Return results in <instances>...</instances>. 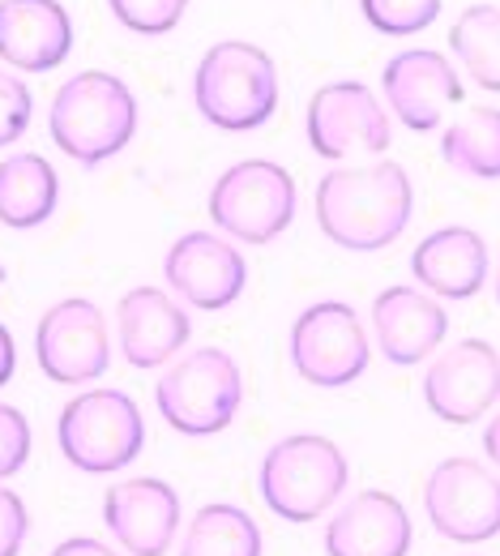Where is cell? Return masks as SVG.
Returning <instances> with one entry per match:
<instances>
[{
	"mask_svg": "<svg viewBox=\"0 0 500 556\" xmlns=\"http://www.w3.org/2000/svg\"><path fill=\"white\" fill-rule=\"evenodd\" d=\"M415 210V189L402 163L376 159L368 167H338L317 185V227L347 253L389 249Z\"/></svg>",
	"mask_w": 500,
	"mask_h": 556,
	"instance_id": "1",
	"label": "cell"
},
{
	"mask_svg": "<svg viewBox=\"0 0 500 556\" xmlns=\"http://www.w3.org/2000/svg\"><path fill=\"white\" fill-rule=\"evenodd\" d=\"M48 134L56 141V150L69 154L73 163L99 167L133 141L138 99L116 73H73L48 108Z\"/></svg>",
	"mask_w": 500,
	"mask_h": 556,
	"instance_id": "2",
	"label": "cell"
},
{
	"mask_svg": "<svg viewBox=\"0 0 500 556\" xmlns=\"http://www.w3.org/2000/svg\"><path fill=\"white\" fill-rule=\"evenodd\" d=\"M193 103L222 134H253L279 112V70L270 52L244 39L206 48L193 73Z\"/></svg>",
	"mask_w": 500,
	"mask_h": 556,
	"instance_id": "3",
	"label": "cell"
},
{
	"mask_svg": "<svg viewBox=\"0 0 500 556\" xmlns=\"http://www.w3.org/2000/svg\"><path fill=\"white\" fill-rule=\"evenodd\" d=\"M347 484H351V463L321 432H291L274 441L257 476L261 501L283 522H317L338 505Z\"/></svg>",
	"mask_w": 500,
	"mask_h": 556,
	"instance_id": "4",
	"label": "cell"
},
{
	"mask_svg": "<svg viewBox=\"0 0 500 556\" xmlns=\"http://www.w3.org/2000/svg\"><path fill=\"white\" fill-rule=\"evenodd\" d=\"M56 445L73 471L116 476L145 450L142 407L125 390H107V386L81 390L56 419Z\"/></svg>",
	"mask_w": 500,
	"mask_h": 556,
	"instance_id": "5",
	"label": "cell"
},
{
	"mask_svg": "<svg viewBox=\"0 0 500 556\" xmlns=\"http://www.w3.org/2000/svg\"><path fill=\"white\" fill-rule=\"evenodd\" d=\"M206 210L227 240L240 244H274L286 227L295 223L299 189L295 176L274 159H240L231 163L215 185Z\"/></svg>",
	"mask_w": 500,
	"mask_h": 556,
	"instance_id": "6",
	"label": "cell"
},
{
	"mask_svg": "<svg viewBox=\"0 0 500 556\" xmlns=\"http://www.w3.org/2000/svg\"><path fill=\"white\" fill-rule=\"evenodd\" d=\"M244 403L240 364L222 348H197L176 359L154 386V407L180 437H215Z\"/></svg>",
	"mask_w": 500,
	"mask_h": 556,
	"instance_id": "7",
	"label": "cell"
},
{
	"mask_svg": "<svg viewBox=\"0 0 500 556\" xmlns=\"http://www.w3.org/2000/svg\"><path fill=\"white\" fill-rule=\"evenodd\" d=\"M372 359L368 330L343 300L308 304L291 326V368L317 390H343L363 377Z\"/></svg>",
	"mask_w": 500,
	"mask_h": 556,
	"instance_id": "8",
	"label": "cell"
},
{
	"mask_svg": "<svg viewBox=\"0 0 500 556\" xmlns=\"http://www.w3.org/2000/svg\"><path fill=\"white\" fill-rule=\"evenodd\" d=\"M424 514L449 544H488L500 535V476L479 458H445L424 484Z\"/></svg>",
	"mask_w": 500,
	"mask_h": 556,
	"instance_id": "9",
	"label": "cell"
},
{
	"mask_svg": "<svg viewBox=\"0 0 500 556\" xmlns=\"http://www.w3.org/2000/svg\"><path fill=\"white\" fill-rule=\"evenodd\" d=\"M35 359L56 386H86L112 368L107 317L94 300H56L35 326Z\"/></svg>",
	"mask_w": 500,
	"mask_h": 556,
	"instance_id": "10",
	"label": "cell"
},
{
	"mask_svg": "<svg viewBox=\"0 0 500 556\" xmlns=\"http://www.w3.org/2000/svg\"><path fill=\"white\" fill-rule=\"evenodd\" d=\"M308 146L321 159L347 154H385L394 129L389 112L363 81H330L308 99Z\"/></svg>",
	"mask_w": 500,
	"mask_h": 556,
	"instance_id": "11",
	"label": "cell"
},
{
	"mask_svg": "<svg viewBox=\"0 0 500 556\" xmlns=\"http://www.w3.org/2000/svg\"><path fill=\"white\" fill-rule=\"evenodd\" d=\"M163 278L189 308L222 313L244 295L248 266L222 231H184L163 257Z\"/></svg>",
	"mask_w": 500,
	"mask_h": 556,
	"instance_id": "12",
	"label": "cell"
},
{
	"mask_svg": "<svg viewBox=\"0 0 500 556\" xmlns=\"http://www.w3.org/2000/svg\"><path fill=\"white\" fill-rule=\"evenodd\" d=\"M424 403L445 424H475L500 403V355L484 339H458L424 372Z\"/></svg>",
	"mask_w": 500,
	"mask_h": 556,
	"instance_id": "13",
	"label": "cell"
},
{
	"mask_svg": "<svg viewBox=\"0 0 500 556\" xmlns=\"http://www.w3.org/2000/svg\"><path fill=\"white\" fill-rule=\"evenodd\" d=\"M381 90L389 112L415 134L436 129L440 116L453 103H462V77L453 70V61L432 48H407L389 56V65L381 70Z\"/></svg>",
	"mask_w": 500,
	"mask_h": 556,
	"instance_id": "14",
	"label": "cell"
},
{
	"mask_svg": "<svg viewBox=\"0 0 500 556\" xmlns=\"http://www.w3.org/2000/svg\"><path fill=\"white\" fill-rule=\"evenodd\" d=\"M103 527L133 556H167L180 535V496L167 480H125L103 492Z\"/></svg>",
	"mask_w": 500,
	"mask_h": 556,
	"instance_id": "15",
	"label": "cell"
},
{
	"mask_svg": "<svg viewBox=\"0 0 500 556\" xmlns=\"http://www.w3.org/2000/svg\"><path fill=\"white\" fill-rule=\"evenodd\" d=\"M445 334H449V313L436 304V295H428L424 287L398 282V287H385L372 300L376 351L398 368L424 364L432 351L445 343Z\"/></svg>",
	"mask_w": 500,
	"mask_h": 556,
	"instance_id": "16",
	"label": "cell"
},
{
	"mask_svg": "<svg viewBox=\"0 0 500 556\" xmlns=\"http://www.w3.org/2000/svg\"><path fill=\"white\" fill-rule=\"evenodd\" d=\"M193 334V321L176 295L163 287H133L116 304V339L120 355L133 368H163L176 359Z\"/></svg>",
	"mask_w": 500,
	"mask_h": 556,
	"instance_id": "17",
	"label": "cell"
},
{
	"mask_svg": "<svg viewBox=\"0 0 500 556\" xmlns=\"http://www.w3.org/2000/svg\"><path fill=\"white\" fill-rule=\"evenodd\" d=\"M415 540L411 514L394 492L363 488L325 527V556H407Z\"/></svg>",
	"mask_w": 500,
	"mask_h": 556,
	"instance_id": "18",
	"label": "cell"
},
{
	"mask_svg": "<svg viewBox=\"0 0 500 556\" xmlns=\"http://www.w3.org/2000/svg\"><path fill=\"white\" fill-rule=\"evenodd\" d=\"M73 52V17L61 0H0V61L17 73H48Z\"/></svg>",
	"mask_w": 500,
	"mask_h": 556,
	"instance_id": "19",
	"label": "cell"
},
{
	"mask_svg": "<svg viewBox=\"0 0 500 556\" xmlns=\"http://www.w3.org/2000/svg\"><path fill=\"white\" fill-rule=\"evenodd\" d=\"M488 244L475 227H436L411 253V275L420 287L440 300H471L488 282Z\"/></svg>",
	"mask_w": 500,
	"mask_h": 556,
	"instance_id": "20",
	"label": "cell"
},
{
	"mask_svg": "<svg viewBox=\"0 0 500 556\" xmlns=\"http://www.w3.org/2000/svg\"><path fill=\"white\" fill-rule=\"evenodd\" d=\"M56 202H61V176L43 154L17 150L0 159V227L35 231L56 214Z\"/></svg>",
	"mask_w": 500,
	"mask_h": 556,
	"instance_id": "21",
	"label": "cell"
},
{
	"mask_svg": "<svg viewBox=\"0 0 500 556\" xmlns=\"http://www.w3.org/2000/svg\"><path fill=\"white\" fill-rule=\"evenodd\" d=\"M180 556H261V527L231 501L202 505L180 540Z\"/></svg>",
	"mask_w": 500,
	"mask_h": 556,
	"instance_id": "22",
	"label": "cell"
},
{
	"mask_svg": "<svg viewBox=\"0 0 500 556\" xmlns=\"http://www.w3.org/2000/svg\"><path fill=\"white\" fill-rule=\"evenodd\" d=\"M440 159L471 180H500V108H471L440 134Z\"/></svg>",
	"mask_w": 500,
	"mask_h": 556,
	"instance_id": "23",
	"label": "cell"
},
{
	"mask_svg": "<svg viewBox=\"0 0 500 556\" xmlns=\"http://www.w3.org/2000/svg\"><path fill=\"white\" fill-rule=\"evenodd\" d=\"M449 52L458 56L462 73L479 90L500 94V9L497 4H471L449 26Z\"/></svg>",
	"mask_w": 500,
	"mask_h": 556,
	"instance_id": "24",
	"label": "cell"
},
{
	"mask_svg": "<svg viewBox=\"0 0 500 556\" xmlns=\"http://www.w3.org/2000/svg\"><path fill=\"white\" fill-rule=\"evenodd\" d=\"M359 13L372 30L389 39H407V35L428 30L440 17V0H359Z\"/></svg>",
	"mask_w": 500,
	"mask_h": 556,
	"instance_id": "25",
	"label": "cell"
},
{
	"mask_svg": "<svg viewBox=\"0 0 500 556\" xmlns=\"http://www.w3.org/2000/svg\"><path fill=\"white\" fill-rule=\"evenodd\" d=\"M112 17L145 39H158V35H171L189 9V0H107Z\"/></svg>",
	"mask_w": 500,
	"mask_h": 556,
	"instance_id": "26",
	"label": "cell"
},
{
	"mask_svg": "<svg viewBox=\"0 0 500 556\" xmlns=\"http://www.w3.org/2000/svg\"><path fill=\"white\" fill-rule=\"evenodd\" d=\"M30 112H35L30 86H26L17 73L0 70V150L26 138V129H30Z\"/></svg>",
	"mask_w": 500,
	"mask_h": 556,
	"instance_id": "27",
	"label": "cell"
},
{
	"mask_svg": "<svg viewBox=\"0 0 500 556\" xmlns=\"http://www.w3.org/2000/svg\"><path fill=\"white\" fill-rule=\"evenodd\" d=\"M30 463V419L13 403H0V480H13Z\"/></svg>",
	"mask_w": 500,
	"mask_h": 556,
	"instance_id": "28",
	"label": "cell"
},
{
	"mask_svg": "<svg viewBox=\"0 0 500 556\" xmlns=\"http://www.w3.org/2000/svg\"><path fill=\"white\" fill-rule=\"evenodd\" d=\"M30 535V509L13 488L0 484V556H17Z\"/></svg>",
	"mask_w": 500,
	"mask_h": 556,
	"instance_id": "29",
	"label": "cell"
},
{
	"mask_svg": "<svg viewBox=\"0 0 500 556\" xmlns=\"http://www.w3.org/2000/svg\"><path fill=\"white\" fill-rule=\"evenodd\" d=\"M48 556H120V553L112 544L94 540V535H69V540H61Z\"/></svg>",
	"mask_w": 500,
	"mask_h": 556,
	"instance_id": "30",
	"label": "cell"
},
{
	"mask_svg": "<svg viewBox=\"0 0 500 556\" xmlns=\"http://www.w3.org/2000/svg\"><path fill=\"white\" fill-rule=\"evenodd\" d=\"M13 372H17V343H13L9 326L0 321V390L13 381Z\"/></svg>",
	"mask_w": 500,
	"mask_h": 556,
	"instance_id": "31",
	"label": "cell"
},
{
	"mask_svg": "<svg viewBox=\"0 0 500 556\" xmlns=\"http://www.w3.org/2000/svg\"><path fill=\"white\" fill-rule=\"evenodd\" d=\"M484 454H488L492 471L500 476V416H492L488 419V428H484Z\"/></svg>",
	"mask_w": 500,
	"mask_h": 556,
	"instance_id": "32",
	"label": "cell"
},
{
	"mask_svg": "<svg viewBox=\"0 0 500 556\" xmlns=\"http://www.w3.org/2000/svg\"><path fill=\"white\" fill-rule=\"evenodd\" d=\"M497 300H500V257H497Z\"/></svg>",
	"mask_w": 500,
	"mask_h": 556,
	"instance_id": "33",
	"label": "cell"
},
{
	"mask_svg": "<svg viewBox=\"0 0 500 556\" xmlns=\"http://www.w3.org/2000/svg\"><path fill=\"white\" fill-rule=\"evenodd\" d=\"M0 278H4V270H0Z\"/></svg>",
	"mask_w": 500,
	"mask_h": 556,
	"instance_id": "34",
	"label": "cell"
}]
</instances>
